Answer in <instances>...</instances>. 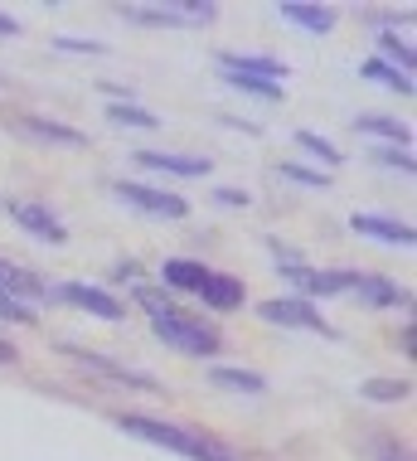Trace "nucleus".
I'll return each instance as SVG.
<instances>
[{"label": "nucleus", "mask_w": 417, "mask_h": 461, "mask_svg": "<svg viewBox=\"0 0 417 461\" xmlns=\"http://www.w3.org/2000/svg\"><path fill=\"white\" fill-rule=\"evenodd\" d=\"M262 316L272 321V326H292V330H315L325 335V340H335V326L315 311L306 296H276V302H262Z\"/></svg>", "instance_id": "nucleus-3"}, {"label": "nucleus", "mask_w": 417, "mask_h": 461, "mask_svg": "<svg viewBox=\"0 0 417 461\" xmlns=\"http://www.w3.org/2000/svg\"><path fill=\"white\" fill-rule=\"evenodd\" d=\"M374 452L378 461H408V447H398L394 438H374Z\"/></svg>", "instance_id": "nucleus-28"}, {"label": "nucleus", "mask_w": 417, "mask_h": 461, "mask_svg": "<svg viewBox=\"0 0 417 461\" xmlns=\"http://www.w3.org/2000/svg\"><path fill=\"white\" fill-rule=\"evenodd\" d=\"M117 428L131 432V438H141V442L166 447L170 456H185V461H233V452H229V447H223L219 438H209V432H195V428H180V422H166V418L122 413Z\"/></svg>", "instance_id": "nucleus-1"}, {"label": "nucleus", "mask_w": 417, "mask_h": 461, "mask_svg": "<svg viewBox=\"0 0 417 461\" xmlns=\"http://www.w3.org/2000/svg\"><path fill=\"white\" fill-rule=\"evenodd\" d=\"M0 292H5V296H15V302L24 306V302H34V296H49V282L0 258Z\"/></svg>", "instance_id": "nucleus-13"}, {"label": "nucleus", "mask_w": 417, "mask_h": 461, "mask_svg": "<svg viewBox=\"0 0 417 461\" xmlns=\"http://www.w3.org/2000/svg\"><path fill=\"white\" fill-rule=\"evenodd\" d=\"M219 68L223 78H258V83H276V88L286 78V64L272 54H219Z\"/></svg>", "instance_id": "nucleus-7"}, {"label": "nucleus", "mask_w": 417, "mask_h": 461, "mask_svg": "<svg viewBox=\"0 0 417 461\" xmlns=\"http://www.w3.org/2000/svg\"><path fill=\"white\" fill-rule=\"evenodd\" d=\"M0 316H5V321H15V326H30V306H20L15 302V296H5V292H0Z\"/></svg>", "instance_id": "nucleus-25"}, {"label": "nucleus", "mask_w": 417, "mask_h": 461, "mask_svg": "<svg viewBox=\"0 0 417 461\" xmlns=\"http://www.w3.org/2000/svg\"><path fill=\"white\" fill-rule=\"evenodd\" d=\"M5 209H10V219H15L24 233H34V239H44V243H63V239H68V229H63L44 204H34V199H10Z\"/></svg>", "instance_id": "nucleus-8"}, {"label": "nucleus", "mask_w": 417, "mask_h": 461, "mask_svg": "<svg viewBox=\"0 0 417 461\" xmlns=\"http://www.w3.org/2000/svg\"><path fill=\"white\" fill-rule=\"evenodd\" d=\"M378 44H384V54H388L384 64H394L398 73H408V68H412V49H408V44H398V34H388V30H384V34H378Z\"/></svg>", "instance_id": "nucleus-23"}, {"label": "nucleus", "mask_w": 417, "mask_h": 461, "mask_svg": "<svg viewBox=\"0 0 417 461\" xmlns=\"http://www.w3.org/2000/svg\"><path fill=\"white\" fill-rule=\"evenodd\" d=\"M78 365H87V369H97V374H107L112 384H131V389H156L150 379H141V374H126L122 365H112V359H103V355H83V350H68Z\"/></svg>", "instance_id": "nucleus-17"}, {"label": "nucleus", "mask_w": 417, "mask_h": 461, "mask_svg": "<svg viewBox=\"0 0 417 461\" xmlns=\"http://www.w3.org/2000/svg\"><path fill=\"white\" fill-rule=\"evenodd\" d=\"M296 146H306L311 156H321L325 166H340V151L331 141H325V136H315V131H296Z\"/></svg>", "instance_id": "nucleus-24"}, {"label": "nucleus", "mask_w": 417, "mask_h": 461, "mask_svg": "<svg viewBox=\"0 0 417 461\" xmlns=\"http://www.w3.org/2000/svg\"><path fill=\"white\" fill-rule=\"evenodd\" d=\"M349 292H355L359 302H369V306H403L408 302V292H403L398 282L369 277V272H355V277H349Z\"/></svg>", "instance_id": "nucleus-12"}, {"label": "nucleus", "mask_w": 417, "mask_h": 461, "mask_svg": "<svg viewBox=\"0 0 417 461\" xmlns=\"http://www.w3.org/2000/svg\"><path fill=\"white\" fill-rule=\"evenodd\" d=\"M349 229L364 233V239L394 243V248H412V243H417L412 223H403V219H384V214H355V219H349Z\"/></svg>", "instance_id": "nucleus-10"}, {"label": "nucleus", "mask_w": 417, "mask_h": 461, "mask_svg": "<svg viewBox=\"0 0 417 461\" xmlns=\"http://www.w3.org/2000/svg\"><path fill=\"white\" fill-rule=\"evenodd\" d=\"M122 15L131 24H209L219 15V5L195 0V5H122Z\"/></svg>", "instance_id": "nucleus-5"}, {"label": "nucleus", "mask_w": 417, "mask_h": 461, "mask_svg": "<svg viewBox=\"0 0 417 461\" xmlns=\"http://www.w3.org/2000/svg\"><path fill=\"white\" fill-rule=\"evenodd\" d=\"M54 296L68 302V306H78V311H87V316H103V321H122L126 316V302H117L112 292L87 286V282H63V286H54Z\"/></svg>", "instance_id": "nucleus-6"}, {"label": "nucleus", "mask_w": 417, "mask_h": 461, "mask_svg": "<svg viewBox=\"0 0 417 461\" xmlns=\"http://www.w3.org/2000/svg\"><path fill=\"white\" fill-rule=\"evenodd\" d=\"M355 127H359L364 136H384V141H398V146L412 141V131L403 127V122H394V117H359Z\"/></svg>", "instance_id": "nucleus-21"}, {"label": "nucleus", "mask_w": 417, "mask_h": 461, "mask_svg": "<svg viewBox=\"0 0 417 461\" xmlns=\"http://www.w3.org/2000/svg\"><path fill=\"white\" fill-rule=\"evenodd\" d=\"M195 296H204V302L213 311H233V306H243V282L238 277H219V272H209L204 286H199Z\"/></svg>", "instance_id": "nucleus-15"}, {"label": "nucleus", "mask_w": 417, "mask_h": 461, "mask_svg": "<svg viewBox=\"0 0 417 461\" xmlns=\"http://www.w3.org/2000/svg\"><path fill=\"white\" fill-rule=\"evenodd\" d=\"M282 176L296 180V185H306V190H325V185H331L325 176H315V170H301V166H282Z\"/></svg>", "instance_id": "nucleus-26"}, {"label": "nucleus", "mask_w": 417, "mask_h": 461, "mask_svg": "<svg viewBox=\"0 0 417 461\" xmlns=\"http://www.w3.org/2000/svg\"><path fill=\"white\" fill-rule=\"evenodd\" d=\"M213 384H219V389H233V393H262L267 389V379H262V374H252V369H213L209 374Z\"/></svg>", "instance_id": "nucleus-19"}, {"label": "nucleus", "mask_w": 417, "mask_h": 461, "mask_svg": "<svg viewBox=\"0 0 417 461\" xmlns=\"http://www.w3.org/2000/svg\"><path fill=\"white\" fill-rule=\"evenodd\" d=\"M141 166H146V170H166V176H185V180L209 176V160H199V156H175V151H141Z\"/></svg>", "instance_id": "nucleus-14"}, {"label": "nucleus", "mask_w": 417, "mask_h": 461, "mask_svg": "<svg viewBox=\"0 0 417 461\" xmlns=\"http://www.w3.org/2000/svg\"><path fill=\"white\" fill-rule=\"evenodd\" d=\"M359 393H364V398H374V403H398V398H408V393H412V384H408V379H369Z\"/></svg>", "instance_id": "nucleus-22"}, {"label": "nucleus", "mask_w": 417, "mask_h": 461, "mask_svg": "<svg viewBox=\"0 0 417 461\" xmlns=\"http://www.w3.org/2000/svg\"><path fill=\"white\" fill-rule=\"evenodd\" d=\"M112 194H117L122 204L146 209V214H160V219H185V214H189V204H185L180 194L156 190V185H141V180H122V185H112Z\"/></svg>", "instance_id": "nucleus-4"}, {"label": "nucleus", "mask_w": 417, "mask_h": 461, "mask_svg": "<svg viewBox=\"0 0 417 461\" xmlns=\"http://www.w3.org/2000/svg\"><path fill=\"white\" fill-rule=\"evenodd\" d=\"M233 88H243V93H252V97H282V88L276 83H258V78H229Z\"/></svg>", "instance_id": "nucleus-27"}, {"label": "nucleus", "mask_w": 417, "mask_h": 461, "mask_svg": "<svg viewBox=\"0 0 417 461\" xmlns=\"http://www.w3.org/2000/svg\"><path fill=\"white\" fill-rule=\"evenodd\" d=\"M276 15L286 24H296V30L306 34H331L335 30V10L331 5H301V0H286V5H276Z\"/></svg>", "instance_id": "nucleus-11"}, {"label": "nucleus", "mask_w": 417, "mask_h": 461, "mask_svg": "<svg viewBox=\"0 0 417 461\" xmlns=\"http://www.w3.org/2000/svg\"><path fill=\"white\" fill-rule=\"evenodd\" d=\"M219 204H248V194H238V190H219Z\"/></svg>", "instance_id": "nucleus-30"}, {"label": "nucleus", "mask_w": 417, "mask_h": 461, "mask_svg": "<svg viewBox=\"0 0 417 461\" xmlns=\"http://www.w3.org/2000/svg\"><path fill=\"white\" fill-rule=\"evenodd\" d=\"M5 127L30 136V141H49V146H87V136L78 127H63V122H49V117H5Z\"/></svg>", "instance_id": "nucleus-9"}, {"label": "nucleus", "mask_w": 417, "mask_h": 461, "mask_svg": "<svg viewBox=\"0 0 417 461\" xmlns=\"http://www.w3.org/2000/svg\"><path fill=\"white\" fill-rule=\"evenodd\" d=\"M59 49H68V54H107V49L93 44V40H59Z\"/></svg>", "instance_id": "nucleus-29"}, {"label": "nucleus", "mask_w": 417, "mask_h": 461, "mask_svg": "<svg viewBox=\"0 0 417 461\" xmlns=\"http://www.w3.org/2000/svg\"><path fill=\"white\" fill-rule=\"evenodd\" d=\"M150 326H156V335L166 345H175V350H185V355H213L219 350V330L213 326H204V321H195V316H185L180 306H166V311H156V316H150Z\"/></svg>", "instance_id": "nucleus-2"}, {"label": "nucleus", "mask_w": 417, "mask_h": 461, "mask_svg": "<svg viewBox=\"0 0 417 461\" xmlns=\"http://www.w3.org/2000/svg\"><path fill=\"white\" fill-rule=\"evenodd\" d=\"M359 73H364L369 83H384L388 93H403V97H412V78H408V73H398L394 64H384V59H369V64H364Z\"/></svg>", "instance_id": "nucleus-18"}, {"label": "nucleus", "mask_w": 417, "mask_h": 461, "mask_svg": "<svg viewBox=\"0 0 417 461\" xmlns=\"http://www.w3.org/2000/svg\"><path fill=\"white\" fill-rule=\"evenodd\" d=\"M0 34H20V24L10 20V15H0Z\"/></svg>", "instance_id": "nucleus-31"}, {"label": "nucleus", "mask_w": 417, "mask_h": 461, "mask_svg": "<svg viewBox=\"0 0 417 461\" xmlns=\"http://www.w3.org/2000/svg\"><path fill=\"white\" fill-rule=\"evenodd\" d=\"M160 277H166V286H175V292H199L209 277L204 263H189V258H175V263L160 267Z\"/></svg>", "instance_id": "nucleus-16"}, {"label": "nucleus", "mask_w": 417, "mask_h": 461, "mask_svg": "<svg viewBox=\"0 0 417 461\" xmlns=\"http://www.w3.org/2000/svg\"><path fill=\"white\" fill-rule=\"evenodd\" d=\"M107 117L117 122V127H141V131H156L160 127L156 112H141L136 103H107Z\"/></svg>", "instance_id": "nucleus-20"}]
</instances>
